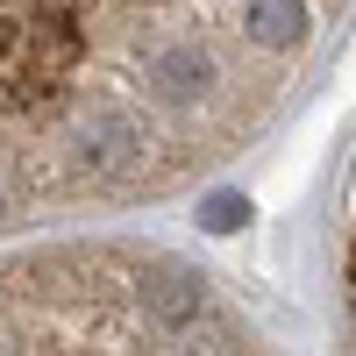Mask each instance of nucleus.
Returning <instances> with one entry per match:
<instances>
[{"instance_id": "f257e3e1", "label": "nucleus", "mask_w": 356, "mask_h": 356, "mask_svg": "<svg viewBox=\"0 0 356 356\" xmlns=\"http://www.w3.org/2000/svg\"><path fill=\"white\" fill-rule=\"evenodd\" d=\"M356 0H0V243L122 214L257 150Z\"/></svg>"}, {"instance_id": "f03ea898", "label": "nucleus", "mask_w": 356, "mask_h": 356, "mask_svg": "<svg viewBox=\"0 0 356 356\" xmlns=\"http://www.w3.org/2000/svg\"><path fill=\"white\" fill-rule=\"evenodd\" d=\"M0 356H285L200 264L72 235L0 257Z\"/></svg>"}]
</instances>
